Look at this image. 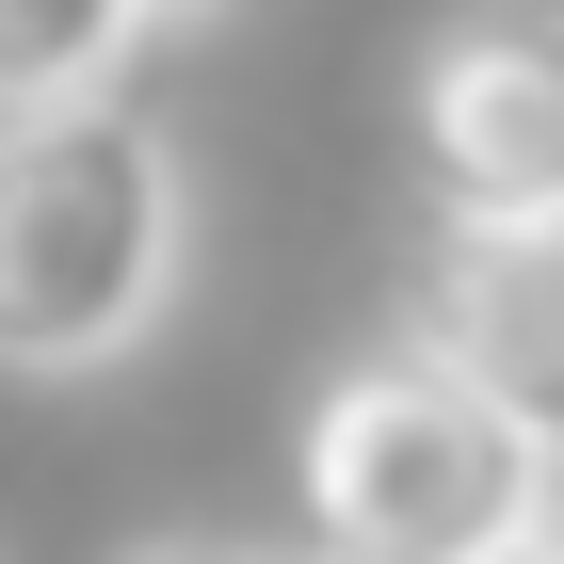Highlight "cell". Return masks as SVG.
<instances>
[{
    "instance_id": "obj_1",
    "label": "cell",
    "mask_w": 564,
    "mask_h": 564,
    "mask_svg": "<svg viewBox=\"0 0 564 564\" xmlns=\"http://www.w3.org/2000/svg\"><path fill=\"white\" fill-rule=\"evenodd\" d=\"M291 500H306L323 564H484V549L564 532V452L517 403H484L435 339H388L306 403Z\"/></svg>"
},
{
    "instance_id": "obj_2",
    "label": "cell",
    "mask_w": 564,
    "mask_h": 564,
    "mask_svg": "<svg viewBox=\"0 0 564 564\" xmlns=\"http://www.w3.org/2000/svg\"><path fill=\"white\" fill-rule=\"evenodd\" d=\"M177 291V145L130 97L0 113V371H113Z\"/></svg>"
},
{
    "instance_id": "obj_3",
    "label": "cell",
    "mask_w": 564,
    "mask_h": 564,
    "mask_svg": "<svg viewBox=\"0 0 564 564\" xmlns=\"http://www.w3.org/2000/svg\"><path fill=\"white\" fill-rule=\"evenodd\" d=\"M435 226H564V0H468L403 82Z\"/></svg>"
},
{
    "instance_id": "obj_4",
    "label": "cell",
    "mask_w": 564,
    "mask_h": 564,
    "mask_svg": "<svg viewBox=\"0 0 564 564\" xmlns=\"http://www.w3.org/2000/svg\"><path fill=\"white\" fill-rule=\"evenodd\" d=\"M420 339L564 452V226H435Z\"/></svg>"
},
{
    "instance_id": "obj_5",
    "label": "cell",
    "mask_w": 564,
    "mask_h": 564,
    "mask_svg": "<svg viewBox=\"0 0 564 564\" xmlns=\"http://www.w3.org/2000/svg\"><path fill=\"white\" fill-rule=\"evenodd\" d=\"M130 33H162L145 0H0V113L17 97H97Z\"/></svg>"
},
{
    "instance_id": "obj_6",
    "label": "cell",
    "mask_w": 564,
    "mask_h": 564,
    "mask_svg": "<svg viewBox=\"0 0 564 564\" xmlns=\"http://www.w3.org/2000/svg\"><path fill=\"white\" fill-rule=\"evenodd\" d=\"M130 564H259V549H210V532H177V549H130Z\"/></svg>"
},
{
    "instance_id": "obj_7",
    "label": "cell",
    "mask_w": 564,
    "mask_h": 564,
    "mask_svg": "<svg viewBox=\"0 0 564 564\" xmlns=\"http://www.w3.org/2000/svg\"><path fill=\"white\" fill-rule=\"evenodd\" d=\"M484 564H564V532H549V549H484Z\"/></svg>"
}]
</instances>
